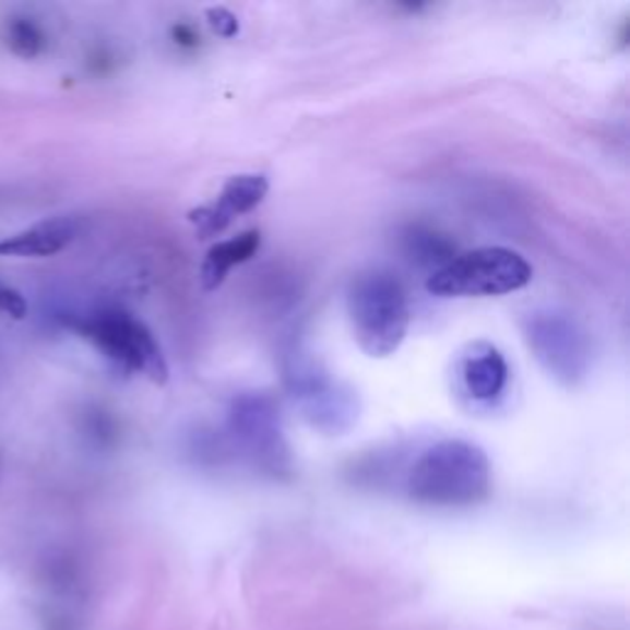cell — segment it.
<instances>
[{
  "label": "cell",
  "instance_id": "obj_1",
  "mask_svg": "<svg viewBox=\"0 0 630 630\" xmlns=\"http://www.w3.org/2000/svg\"><path fill=\"white\" fill-rule=\"evenodd\" d=\"M492 468L480 445L445 439L426 449L406 473V496L419 506L468 508L490 496Z\"/></svg>",
  "mask_w": 630,
  "mask_h": 630
},
{
  "label": "cell",
  "instance_id": "obj_2",
  "mask_svg": "<svg viewBox=\"0 0 630 630\" xmlns=\"http://www.w3.org/2000/svg\"><path fill=\"white\" fill-rule=\"evenodd\" d=\"M347 313L357 345L370 357H390L400 350L412 321L406 290L390 271L355 276L347 290Z\"/></svg>",
  "mask_w": 630,
  "mask_h": 630
},
{
  "label": "cell",
  "instance_id": "obj_3",
  "mask_svg": "<svg viewBox=\"0 0 630 630\" xmlns=\"http://www.w3.org/2000/svg\"><path fill=\"white\" fill-rule=\"evenodd\" d=\"M72 331L94 345L106 360L155 384L168 382V362L158 341L123 308H99L72 321Z\"/></svg>",
  "mask_w": 630,
  "mask_h": 630
},
{
  "label": "cell",
  "instance_id": "obj_4",
  "mask_svg": "<svg viewBox=\"0 0 630 630\" xmlns=\"http://www.w3.org/2000/svg\"><path fill=\"white\" fill-rule=\"evenodd\" d=\"M532 281L530 261L506 247H483L453 257L426 281V290L441 298L502 296Z\"/></svg>",
  "mask_w": 630,
  "mask_h": 630
},
{
  "label": "cell",
  "instance_id": "obj_5",
  "mask_svg": "<svg viewBox=\"0 0 630 630\" xmlns=\"http://www.w3.org/2000/svg\"><path fill=\"white\" fill-rule=\"evenodd\" d=\"M522 331H525L530 350L557 382L574 387L586 380L591 367V343L586 331L574 318L557 313V310L532 313L522 323Z\"/></svg>",
  "mask_w": 630,
  "mask_h": 630
},
{
  "label": "cell",
  "instance_id": "obj_6",
  "mask_svg": "<svg viewBox=\"0 0 630 630\" xmlns=\"http://www.w3.org/2000/svg\"><path fill=\"white\" fill-rule=\"evenodd\" d=\"M229 431L251 463L269 476L290 473V449L281 429L278 404L274 396L249 392L239 394L229 406Z\"/></svg>",
  "mask_w": 630,
  "mask_h": 630
},
{
  "label": "cell",
  "instance_id": "obj_7",
  "mask_svg": "<svg viewBox=\"0 0 630 630\" xmlns=\"http://www.w3.org/2000/svg\"><path fill=\"white\" fill-rule=\"evenodd\" d=\"M286 387L306 419L325 433H343L357 421V396L313 360H298L286 370Z\"/></svg>",
  "mask_w": 630,
  "mask_h": 630
},
{
  "label": "cell",
  "instance_id": "obj_8",
  "mask_svg": "<svg viewBox=\"0 0 630 630\" xmlns=\"http://www.w3.org/2000/svg\"><path fill=\"white\" fill-rule=\"evenodd\" d=\"M266 195H269V180L264 176H254V173H245V176L229 178L225 182V188H222L217 202L192 210L188 219L192 222V227L198 229V235L202 239L215 237L219 231H225L235 217L257 210Z\"/></svg>",
  "mask_w": 630,
  "mask_h": 630
},
{
  "label": "cell",
  "instance_id": "obj_9",
  "mask_svg": "<svg viewBox=\"0 0 630 630\" xmlns=\"http://www.w3.org/2000/svg\"><path fill=\"white\" fill-rule=\"evenodd\" d=\"M80 235V222L74 217L43 219L33 227L0 237V259H47L64 251Z\"/></svg>",
  "mask_w": 630,
  "mask_h": 630
},
{
  "label": "cell",
  "instance_id": "obj_10",
  "mask_svg": "<svg viewBox=\"0 0 630 630\" xmlns=\"http://www.w3.org/2000/svg\"><path fill=\"white\" fill-rule=\"evenodd\" d=\"M459 375L465 394L476 402L498 400L508 384V362L490 343H473L463 353Z\"/></svg>",
  "mask_w": 630,
  "mask_h": 630
},
{
  "label": "cell",
  "instance_id": "obj_11",
  "mask_svg": "<svg viewBox=\"0 0 630 630\" xmlns=\"http://www.w3.org/2000/svg\"><path fill=\"white\" fill-rule=\"evenodd\" d=\"M259 247H261L259 229L241 231L239 237L219 241V245H215L207 251L205 261H202V269H200L202 286H205L207 290L219 288L222 284H225L229 271L254 257Z\"/></svg>",
  "mask_w": 630,
  "mask_h": 630
},
{
  "label": "cell",
  "instance_id": "obj_12",
  "mask_svg": "<svg viewBox=\"0 0 630 630\" xmlns=\"http://www.w3.org/2000/svg\"><path fill=\"white\" fill-rule=\"evenodd\" d=\"M3 43L21 60H37L47 50V35L43 25L31 15H11L3 23Z\"/></svg>",
  "mask_w": 630,
  "mask_h": 630
},
{
  "label": "cell",
  "instance_id": "obj_13",
  "mask_svg": "<svg viewBox=\"0 0 630 630\" xmlns=\"http://www.w3.org/2000/svg\"><path fill=\"white\" fill-rule=\"evenodd\" d=\"M406 249H409L412 259L419 261V264H439V269L453 259V249L449 241L421 229L409 231V237H406Z\"/></svg>",
  "mask_w": 630,
  "mask_h": 630
},
{
  "label": "cell",
  "instance_id": "obj_14",
  "mask_svg": "<svg viewBox=\"0 0 630 630\" xmlns=\"http://www.w3.org/2000/svg\"><path fill=\"white\" fill-rule=\"evenodd\" d=\"M0 313L17 318V321H23L27 316V304L21 290H15L11 286L0 284Z\"/></svg>",
  "mask_w": 630,
  "mask_h": 630
},
{
  "label": "cell",
  "instance_id": "obj_15",
  "mask_svg": "<svg viewBox=\"0 0 630 630\" xmlns=\"http://www.w3.org/2000/svg\"><path fill=\"white\" fill-rule=\"evenodd\" d=\"M207 23L219 37H235L239 33L237 17L231 15L227 8H207Z\"/></svg>",
  "mask_w": 630,
  "mask_h": 630
}]
</instances>
